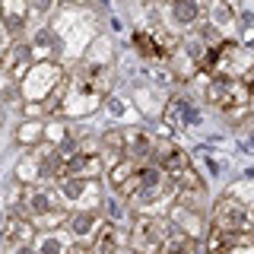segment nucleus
<instances>
[{"instance_id":"1","label":"nucleus","mask_w":254,"mask_h":254,"mask_svg":"<svg viewBox=\"0 0 254 254\" xmlns=\"http://www.w3.org/2000/svg\"><path fill=\"white\" fill-rule=\"evenodd\" d=\"M165 242H169V222L159 219V216H143L133 219V229H130V248L140 251V254H162Z\"/></svg>"},{"instance_id":"2","label":"nucleus","mask_w":254,"mask_h":254,"mask_svg":"<svg viewBox=\"0 0 254 254\" xmlns=\"http://www.w3.org/2000/svg\"><path fill=\"white\" fill-rule=\"evenodd\" d=\"M61 83H64V70L58 61H35V67L26 73L19 89L26 99H48L51 89H58Z\"/></svg>"},{"instance_id":"3","label":"nucleus","mask_w":254,"mask_h":254,"mask_svg":"<svg viewBox=\"0 0 254 254\" xmlns=\"http://www.w3.org/2000/svg\"><path fill=\"white\" fill-rule=\"evenodd\" d=\"M210 226L222 229V232H254L248 206H245L242 200H235V197H219L216 206H213Z\"/></svg>"},{"instance_id":"4","label":"nucleus","mask_w":254,"mask_h":254,"mask_svg":"<svg viewBox=\"0 0 254 254\" xmlns=\"http://www.w3.org/2000/svg\"><path fill=\"white\" fill-rule=\"evenodd\" d=\"M35 67V54H32V45L29 42H13L10 48L3 51V58H0V76L10 79V83H19L26 79V73Z\"/></svg>"},{"instance_id":"5","label":"nucleus","mask_w":254,"mask_h":254,"mask_svg":"<svg viewBox=\"0 0 254 254\" xmlns=\"http://www.w3.org/2000/svg\"><path fill=\"white\" fill-rule=\"evenodd\" d=\"M58 194H61V200L64 203H70V206H79L89 197V200L99 206V188H95V178H61L58 181Z\"/></svg>"},{"instance_id":"6","label":"nucleus","mask_w":254,"mask_h":254,"mask_svg":"<svg viewBox=\"0 0 254 254\" xmlns=\"http://www.w3.org/2000/svg\"><path fill=\"white\" fill-rule=\"evenodd\" d=\"M67 229L76 242H92L95 232L102 229V213L99 210H76L67 216Z\"/></svg>"},{"instance_id":"7","label":"nucleus","mask_w":254,"mask_h":254,"mask_svg":"<svg viewBox=\"0 0 254 254\" xmlns=\"http://www.w3.org/2000/svg\"><path fill=\"white\" fill-rule=\"evenodd\" d=\"M29 0H0V22L10 35H19L29 22Z\"/></svg>"},{"instance_id":"8","label":"nucleus","mask_w":254,"mask_h":254,"mask_svg":"<svg viewBox=\"0 0 254 254\" xmlns=\"http://www.w3.org/2000/svg\"><path fill=\"white\" fill-rule=\"evenodd\" d=\"M203 16L200 0H169V22L175 29H190Z\"/></svg>"},{"instance_id":"9","label":"nucleus","mask_w":254,"mask_h":254,"mask_svg":"<svg viewBox=\"0 0 254 254\" xmlns=\"http://www.w3.org/2000/svg\"><path fill=\"white\" fill-rule=\"evenodd\" d=\"M32 54H35V61H51L54 54L61 51V32H54V29H38L35 32V38H32Z\"/></svg>"},{"instance_id":"10","label":"nucleus","mask_w":254,"mask_h":254,"mask_svg":"<svg viewBox=\"0 0 254 254\" xmlns=\"http://www.w3.org/2000/svg\"><path fill=\"white\" fill-rule=\"evenodd\" d=\"M172 219L178 222V229H185V235H190V238H200L203 235V216H200V210H194V206L175 203Z\"/></svg>"},{"instance_id":"11","label":"nucleus","mask_w":254,"mask_h":254,"mask_svg":"<svg viewBox=\"0 0 254 254\" xmlns=\"http://www.w3.org/2000/svg\"><path fill=\"white\" fill-rule=\"evenodd\" d=\"M121 251V232L115 229V222H102V229L92 238V254H118Z\"/></svg>"},{"instance_id":"12","label":"nucleus","mask_w":254,"mask_h":254,"mask_svg":"<svg viewBox=\"0 0 254 254\" xmlns=\"http://www.w3.org/2000/svg\"><path fill=\"white\" fill-rule=\"evenodd\" d=\"M197 121V111L190 102L185 99H172L169 108H165V124L169 127H185V124H194Z\"/></svg>"},{"instance_id":"13","label":"nucleus","mask_w":254,"mask_h":254,"mask_svg":"<svg viewBox=\"0 0 254 254\" xmlns=\"http://www.w3.org/2000/svg\"><path fill=\"white\" fill-rule=\"evenodd\" d=\"M210 22H213L219 32H222V29H232V26H235V10L226 3V0H213V3H210Z\"/></svg>"},{"instance_id":"14","label":"nucleus","mask_w":254,"mask_h":254,"mask_svg":"<svg viewBox=\"0 0 254 254\" xmlns=\"http://www.w3.org/2000/svg\"><path fill=\"white\" fill-rule=\"evenodd\" d=\"M16 140H19L22 146H38V143L45 140V124L42 121H32V118H29V121H22Z\"/></svg>"},{"instance_id":"15","label":"nucleus","mask_w":254,"mask_h":254,"mask_svg":"<svg viewBox=\"0 0 254 254\" xmlns=\"http://www.w3.org/2000/svg\"><path fill=\"white\" fill-rule=\"evenodd\" d=\"M70 245L67 238H64V232H45L42 242H38V254H67Z\"/></svg>"},{"instance_id":"16","label":"nucleus","mask_w":254,"mask_h":254,"mask_svg":"<svg viewBox=\"0 0 254 254\" xmlns=\"http://www.w3.org/2000/svg\"><path fill=\"white\" fill-rule=\"evenodd\" d=\"M242 83H245V89H248V92L254 95V67H251V70H248V73H245V76H242Z\"/></svg>"},{"instance_id":"17","label":"nucleus","mask_w":254,"mask_h":254,"mask_svg":"<svg viewBox=\"0 0 254 254\" xmlns=\"http://www.w3.org/2000/svg\"><path fill=\"white\" fill-rule=\"evenodd\" d=\"M3 51H6V29H3V22H0V58H3Z\"/></svg>"},{"instance_id":"18","label":"nucleus","mask_w":254,"mask_h":254,"mask_svg":"<svg viewBox=\"0 0 254 254\" xmlns=\"http://www.w3.org/2000/svg\"><path fill=\"white\" fill-rule=\"evenodd\" d=\"M16 254H35V251H32L29 245H19V251H16Z\"/></svg>"},{"instance_id":"19","label":"nucleus","mask_w":254,"mask_h":254,"mask_svg":"<svg viewBox=\"0 0 254 254\" xmlns=\"http://www.w3.org/2000/svg\"><path fill=\"white\" fill-rule=\"evenodd\" d=\"M229 254H248V248H235V251H229Z\"/></svg>"},{"instance_id":"20","label":"nucleus","mask_w":254,"mask_h":254,"mask_svg":"<svg viewBox=\"0 0 254 254\" xmlns=\"http://www.w3.org/2000/svg\"><path fill=\"white\" fill-rule=\"evenodd\" d=\"M58 3H76V0H58Z\"/></svg>"},{"instance_id":"21","label":"nucleus","mask_w":254,"mask_h":254,"mask_svg":"<svg viewBox=\"0 0 254 254\" xmlns=\"http://www.w3.org/2000/svg\"><path fill=\"white\" fill-rule=\"evenodd\" d=\"M248 146H251V149H254V137H251V143H248Z\"/></svg>"}]
</instances>
